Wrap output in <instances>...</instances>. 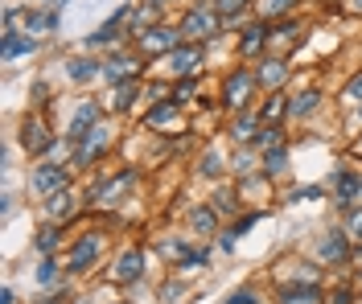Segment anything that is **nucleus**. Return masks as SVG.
<instances>
[{"instance_id":"3","label":"nucleus","mask_w":362,"mask_h":304,"mask_svg":"<svg viewBox=\"0 0 362 304\" xmlns=\"http://www.w3.org/2000/svg\"><path fill=\"white\" fill-rule=\"evenodd\" d=\"M136 46L144 54H169V49L181 46V29H165V25H153L144 33H136Z\"/></svg>"},{"instance_id":"21","label":"nucleus","mask_w":362,"mask_h":304,"mask_svg":"<svg viewBox=\"0 0 362 304\" xmlns=\"http://www.w3.org/2000/svg\"><path fill=\"white\" fill-rule=\"evenodd\" d=\"M33 49H37V42H33V37H17V33H4V49H0V54H4V62H13L17 54H33Z\"/></svg>"},{"instance_id":"24","label":"nucleus","mask_w":362,"mask_h":304,"mask_svg":"<svg viewBox=\"0 0 362 304\" xmlns=\"http://www.w3.org/2000/svg\"><path fill=\"white\" fill-rule=\"evenodd\" d=\"M45 210H49V218H66V214L74 210V193H70V189H58V193L45 202Z\"/></svg>"},{"instance_id":"5","label":"nucleus","mask_w":362,"mask_h":304,"mask_svg":"<svg viewBox=\"0 0 362 304\" xmlns=\"http://www.w3.org/2000/svg\"><path fill=\"white\" fill-rule=\"evenodd\" d=\"M99 251H103V238H99V234H83V238L74 243V251H70V263H66V267L78 276V272H87L90 263L99 259Z\"/></svg>"},{"instance_id":"31","label":"nucleus","mask_w":362,"mask_h":304,"mask_svg":"<svg viewBox=\"0 0 362 304\" xmlns=\"http://www.w3.org/2000/svg\"><path fill=\"white\" fill-rule=\"evenodd\" d=\"M37 280H42V284H54V280H58V259H54V255L42 259V267H37Z\"/></svg>"},{"instance_id":"41","label":"nucleus","mask_w":362,"mask_h":304,"mask_svg":"<svg viewBox=\"0 0 362 304\" xmlns=\"http://www.w3.org/2000/svg\"><path fill=\"white\" fill-rule=\"evenodd\" d=\"M45 4H49V8H62V4H66V0H45Z\"/></svg>"},{"instance_id":"32","label":"nucleus","mask_w":362,"mask_h":304,"mask_svg":"<svg viewBox=\"0 0 362 304\" xmlns=\"http://www.w3.org/2000/svg\"><path fill=\"white\" fill-rule=\"evenodd\" d=\"M296 0H259V8H264V17H280V13H288Z\"/></svg>"},{"instance_id":"40","label":"nucleus","mask_w":362,"mask_h":304,"mask_svg":"<svg viewBox=\"0 0 362 304\" xmlns=\"http://www.w3.org/2000/svg\"><path fill=\"white\" fill-rule=\"evenodd\" d=\"M226 304H259V296H255V292H235Z\"/></svg>"},{"instance_id":"15","label":"nucleus","mask_w":362,"mask_h":304,"mask_svg":"<svg viewBox=\"0 0 362 304\" xmlns=\"http://www.w3.org/2000/svg\"><path fill=\"white\" fill-rule=\"evenodd\" d=\"M230 136H235L239 144L255 140V136H259V116H251V111H239V116H235V123H230Z\"/></svg>"},{"instance_id":"14","label":"nucleus","mask_w":362,"mask_h":304,"mask_svg":"<svg viewBox=\"0 0 362 304\" xmlns=\"http://www.w3.org/2000/svg\"><path fill=\"white\" fill-rule=\"evenodd\" d=\"M21 144L29 148V152H42V148H49V144H54V136H45V123H42V119H29V123H25V132H21Z\"/></svg>"},{"instance_id":"36","label":"nucleus","mask_w":362,"mask_h":304,"mask_svg":"<svg viewBox=\"0 0 362 304\" xmlns=\"http://www.w3.org/2000/svg\"><path fill=\"white\" fill-rule=\"evenodd\" d=\"M194 95H198V83H194V78H185V83H177V103H189Z\"/></svg>"},{"instance_id":"13","label":"nucleus","mask_w":362,"mask_h":304,"mask_svg":"<svg viewBox=\"0 0 362 304\" xmlns=\"http://www.w3.org/2000/svg\"><path fill=\"white\" fill-rule=\"evenodd\" d=\"M280 304H321V288L317 284H293L280 292Z\"/></svg>"},{"instance_id":"27","label":"nucleus","mask_w":362,"mask_h":304,"mask_svg":"<svg viewBox=\"0 0 362 304\" xmlns=\"http://www.w3.org/2000/svg\"><path fill=\"white\" fill-rule=\"evenodd\" d=\"M280 116H288V99H280V95H272L268 103H264V111H259V119H264V123H276Z\"/></svg>"},{"instance_id":"29","label":"nucleus","mask_w":362,"mask_h":304,"mask_svg":"<svg viewBox=\"0 0 362 304\" xmlns=\"http://www.w3.org/2000/svg\"><path fill=\"white\" fill-rule=\"evenodd\" d=\"M173 116H177V99H173V103H157V107L148 111V128H160V123H169Z\"/></svg>"},{"instance_id":"34","label":"nucleus","mask_w":362,"mask_h":304,"mask_svg":"<svg viewBox=\"0 0 362 304\" xmlns=\"http://www.w3.org/2000/svg\"><path fill=\"white\" fill-rule=\"evenodd\" d=\"M214 210H218V214L235 210V189H218V193H214Z\"/></svg>"},{"instance_id":"25","label":"nucleus","mask_w":362,"mask_h":304,"mask_svg":"<svg viewBox=\"0 0 362 304\" xmlns=\"http://www.w3.org/2000/svg\"><path fill=\"white\" fill-rule=\"evenodd\" d=\"M255 148H264V152H268V148H280V144H284V132H280V128H276V123H264V128H259V136H255Z\"/></svg>"},{"instance_id":"12","label":"nucleus","mask_w":362,"mask_h":304,"mask_svg":"<svg viewBox=\"0 0 362 304\" xmlns=\"http://www.w3.org/2000/svg\"><path fill=\"white\" fill-rule=\"evenodd\" d=\"M268 42H272V25H268V21H255L247 33H243V42H239V54H255V49H264Z\"/></svg>"},{"instance_id":"7","label":"nucleus","mask_w":362,"mask_h":304,"mask_svg":"<svg viewBox=\"0 0 362 304\" xmlns=\"http://www.w3.org/2000/svg\"><path fill=\"white\" fill-rule=\"evenodd\" d=\"M334 197H338V206L346 210H358L362 206V173H338V186H334Z\"/></svg>"},{"instance_id":"4","label":"nucleus","mask_w":362,"mask_h":304,"mask_svg":"<svg viewBox=\"0 0 362 304\" xmlns=\"http://www.w3.org/2000/svg\"><path fill=\"white\" fill-rule=\"evenodd\" d=\"M29 186H33L37 197H54L58 189H66V169H62V164H37Z\"/></svg>"},{"instance_id":"38","label":"nucleus","mask_w":362,"mask_h":304,"mask_svg":"<svg viewBox=\"0 0 362 304\" xmlns=\"http://www.w3.org/2000/svg\"><path fill=\"white\" fill-rule=\"evenodd\" d=\"M346 99H362V74H354V78L346 83Z\"/></svg>"},{"instance_id":"9","label":"nucleus","mask_w":362,"mask_h":304,"mask_svg":"<svg viewBox=\"0 0 362 304\" xmlns=\"http://www.w3.org/2000/svg\"><path fill=\"white\" fill-rule=\"evenodd\" d=\"M136 74H140V66H136V58H128V54H112L103 62V78L107 83H124V78H136Z\"/></svg>"},{"instance_id":"22","label":"nucleus","mask_w":362,"mask_h":304,"mask_svg":"<svg viewBox=\"0 0 362 304\" xmlns=\"http://www.w3.org/2000/svg\"><path fill=\"white\" fill-rule=\"evenodd\" d=\"M49 29H58V13L49 8V13H25V33H49Z\"/></svg>"},{"instance_id":"8","label":"nucleus","mask_w":362,"mask_h":304,"mask_svg":"<svg viewBox=\"0 0 362 304\" xmlns=\"http://www.w3.org/2000/svg\"><path fill=\"white\" fill-rule=\"evenodd\" d=\"M165 58H169V66H173L177 74H185V78L198 74V66H202V49L198 46H177V49H169Z\"/></svg>"},{"instance_id":"44","label":"nucleus","mask_w":362,"mask_h":304,"mask_svg":"<svg viewBox=\"0 0 362 304\" xmlns=\"http://www.w3.org/2000/svg\"><path fill=\"white\" fill-rule=\"evenodd\" d=\"M358 152H362V140H358Z\"/></svg>"},{"instance_id":"1","label":"nucleus","mask_w":362,"mask_h":304,"mask_svg":"<svg viewBox=\"0 0 362 304\" xmlns=\"http://www.w3.org/2000/svg\"><path fill=\"white\" fill-rule=\"evenodd\" d=\"M255 87H259V78H255V71H247V66H239V71H230V74H226V83H223V103L230 107V111H243Z\"/></svg>"},{"instance_id":"26","label":"nucleus","mask_w":362,"mask_h":304,"mask_svg":"<svg viewBox=\"0 0 362 304\" xmlns=\"http://www.w3.org/2000/svg\"><path fill=\"white\" fill-rule=\"evenodd\" d=\"M264 173H268V177H276V173H284V164H288V152H284V144H280V148H268V152H264Z\"/></svg>"},{"instance_id":"11","label":"nucleus","mask_w":362,"mask_h":304,"mask_svg":"<svg viewBox=\"0 0 362 304\" xmlns=\"http://www.w3.org/2000/svg\"><path fill=\"white\" fill-rule=\"evenodd\" d=\"M90 123H99V103H95V99H87V103H83V107H78V111H74V119H70V140H83V136H87L90 132Z\"/></svg>"},{"instance_id":"42","label":"nucleus","mask_w":362,"mask_h":304,"mask_svg":"<svg viewBox=\"0 0 362 304\" xmlns=\"http://www.w3.org/2000/svg\"><path fill=\"white\" fill-rule=\"evenodd\" d=\"M350 8H354V13H362V0H350Z\"/></svg>"},{"instance_id":"20","label":"nucleus","mask_w":362,"mask_h":304,"mask_svg":"<svg viewBox=\"0 0 362 304\" xmlns=\"http://www.w3.org/2000/svg\"><path fill=\"white\" fill-rule=\"evenodd\" d=\"M136 95H140V83H136V78H128V83H115L112 107H115V111H128V107L136 103Z\"/></svg>"},{"instance_id":"28","label":"nucleus","mask_w":362,"mask_h":304,"mask_svg":"<svg viewBox=\"0 0 362 304\" xmlns=\"http://www.w3.org/2000/svg\"><path fill=\"white\" fill-rule=\"evenodd\" d=\"M58 243H62V231H58V226H42V234H37V251H42V255H54Z\"/></svg>"},{"instance_id":"37","label":"nucleus","mask_w":362,"mask_h":304,"mask_svg":"<svg viewBox=\"0 0 362 304\" xmlns=\"http://www.w3.org/2000/svg\"><path fill=\"white\" fill-rule=\"evenodd\" d=\"M251 169H255V161H251V152H239V157H235V173H243V177H247Z\"/></svg>"},{"instance_id":"39","label":"nucleus","mask_w":362,"mask_h":304,"mask_svg":"<svg viewBox=\"0 0 362 304\" xmlns=\"http://www.w3.org/2000/svg\"><path fill=\"white\" fill-rule=\"evenodd\" d=\"M181 267H206V251H194V255L181 259Z\"/></svg>"},{"instance_id":"19","label":"nucleus","mask_w":362,"mask_h":304,"mask_svg":"<svg viewBox=\"0 0 362 304\" xmlns=\"http://www.w3.org/2000/svg\"><path fill=\"white\" fill-rule=\"evenodd\" d=\"M317 103H321V95H317V91H300L296 99H288V116H293V119L313 116V111H317Z\"/></svg>"},{"instance_id":"6","label":"nucleus","mask_w":362,"mask_h":304,"mask_svg":"<svg viewBox=\"0 0 362 304\" xmlns=\"http://www.w3.org/2000/svg\"><path fill=\"white\" fill-rule=\"evenodd\" d=\"M321 259H325L329 267L350 263V234L346 231H325V238H321Z\"/></svg>"},{"instance_id":"10","label":"nucleus","mask_w":362,"mask_h":304,"mask_svg":"<svg viewBox=\"0 0 362 304\" xmlns=\"http://www.w3.org/2000/svg\"><path fill=\"white\" fill-rule=\"evenodd\" d=\"M140 276H144V259H140V251L119 255V263L112 267V280H115V284H136Z\"/></svg>"},{"instance_id":"23","label":"nucleus","mask_w":362,"mask_h":304,"mask_svg":"<svg viewBox=\"0 0 362 304\" xmlns=\"http://www.w3.org/2000/svg\"><path fill=\"white\" fill-rule=\"evenodd\" d=\"M132 177H136V173H119V177L112 181V186H103V189H99V197H95V202H103V206L119 202V193H124V189L132 186Z\"/></svg>"},{"instance_id":"16","label":"nucleus","mask_w":362,"mask_h":304,"mask_svg":"<svg viewBox=\"0 0 362 304\" xmlns=\"http://www.w3.org/2000/svg\"><path fill=\"white\" fill-rule=\"evenodd\" d=\"M189 226L198 234H214L218 231V210H214V206H194V210H189Z\"/></svg>"},{"instance_id":"30","label":"nucleus","mask_w":362,"mask_h":304,"mask_svg":"<svg viewBox=\"0 0 362 304\" xmlns=\"http://www.w3.org/2000/svg\"><path fill=\"white\" fill-rule=\"evenodd\" d=\"M341 231L350 234V243H362V206L358 210H350V218H346V226Z\"/></svg>"},{"instance_id":"35","label":"nucleus","mask_w":362,"mask_h":304,"mask_svg":"<svg viewBox=\"0 0 362 304\" xmlns=\"http://www.w3.org/2000/svg\"><path fill=\"white\" fill-rule=\"evenodd\" d=\"M243 4H247V0H218V13H226V21H235Z\"/></svg>"},{"instance_id":"18","label":"nucleus","mask_w":362,"mask_h":304,"mask_svg":"<svg viewBox=\"0 0 362 304\" xmlns=\"http://www.w3.org/2000/svg\"><path fill=\"white\" fill-rule=\"evenodd\" d=\"M255 78H259V87H280V83L288 78V66H284L280 58H272V62H264V66L255 71Z\"/></svg>"},{"instance_id":"33","label":"nucleus","mask_w":362,"mask_h":304,"mask_svg":"<svg viewBox=\"0 0 362 304\" xmlns=\"http://www.w3.org/2000/svg\"><path fill=\"white\" fill-rule=\"evenodd\" d=\"M198 169H202L206 177H218V173H223V157H218V152H206Z\"/></svg>"},{"instance_id":"43","label":"nucleus","mask_w":362,"mask_h":304,"mask_svg":"<svg viewBox=\"0 0 362 304\" xmlns=\"http://www.w3.org/2000/svg\"><path fill=\"white\" fill-rule=\"evenodd\" d=\"M153 4H165V0H153Z\"/></svg>"},{"instance_id":"2","label":"nucleus","mask_w":362,"mask_h":304,"mask_svg":"<svg viewBox=\"0 0 362 304\" xmlns=\"http://www.w3.org/2000/svg\"><path fill=\"white\" fill-rule=\"evenodd\" d=\"M181 33H185L189 42H206V37H214V33H218V8H210V4L189 8L185 21H181Z\"/></svg>"},{"instance_id":"17","label":"nucleus","mask_w":362,"mask_h":304,"mask_svg":"<svg viewBox=\"0 0 362 304\" xmlns=\"http://www.w3.org/2000/svg\"><path fill=\"white\" fill-rule=\"evenodd\" d=\"M103 74V62L99 58H74L70 62V78L74 83H90V78H99Z\"/></svg>"}]
</instances>
